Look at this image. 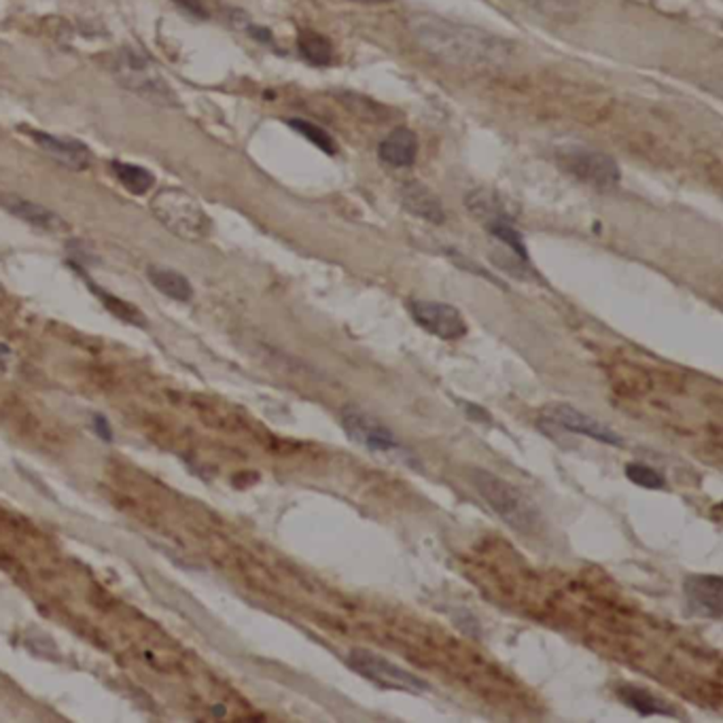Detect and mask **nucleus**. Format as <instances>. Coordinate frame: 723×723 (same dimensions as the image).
<instances>
[{
  "instance_id": "obj_2",
  "label": "nucleus",
  "mask_w": 723,
  "mask_h": 723,
  "mask_svg": "<svg viewBox=\"0 0 723 723\" xmlns=\"http://www.w3.org/2000/svg\"><path fill=\"white\" fill-rule=\"evenodd\" d=\"M469 480L477 490V494L486 501L490 510L497 513L503 522L510 524L513 530H518V533H535L539 529V510L513 484L480 467L469 471Z\"/></svg>"
},
{
  "instance_id": "obj_11",
  "label": "nucleus",
  "mask_w": 723,
  "mask_h": 723,
  "mask_svg": "<svg viewBox=\"0 0 723 723\" xmlns=\"http://www.w3.org/2000/svg\"><path fill=\"white\" fill-rule=\"evenodd\" d=\"M0 204L11 214H15L17 219L26 221L32 227H39V230L50 231V234H64V231L70 230V225L66 221L56 214L50 208L37 204V202H30L26 197L14 195V194H5L0 195Z\"/></svg>"
},
{
  "instance_id": "obj_10",
  "label": "nucleus",
  "mask_w": 723,
  "mask_h": 723,
  "mask_svg": "<svg viewBox=\"0 0 723 723\" xmlns=\"http://www.w3.org/2000/svg\"><path fill=\"white\" fill-rule=\"evenodd\" d=\"M721 577L719 575H691L685 579L683 590L690 609L702 618H721Z\"/></svg>"
},
{
  "instance_id": "obj_6",
  "label": "nucleus",
  "mask_w": 723,
  "mask_h": 723,
  "mask_svg": "<svg viewBox=\"0 0 723 723\" xmlns=\"http://www.w3.org/2000/svg\"><path fill=\"white\" fill-rule=\"evenodd\" d=\"M348 666L374 683L388 687V690H402L410 691V694H422L429 690V685L416 674L403 671L402 666L393 664L391 660L374 654V651L352 649L348 654Z\"/></svg>"
},
{
  "instance_id": "obj_21",
  "label": "nucleus",
  "mask_w": 723,
  "mask_h": 723,
  "mask_svg": "<svg viewBox=\"0 0 723 723\" xmlns=\"http://www.w3.org/2000/svg\"><path fill=\"white\" fill-rule=\"evenodd\" d=\"M289 125L293 130L300 131L302 136H306V139L312 142V145L322 149L325 153H336V142H333L331 136H329L322 128H319L316 123L306 122V119H291Z\"/></svg>"
},
{
  "instance_id": "obj_15",
  "label": "nucleus",
  "mask_w": 723,
  "mask_h": 723,
  "mask_svg": "<svg viewBox=\"0 0 723 723\" xmlns=\"http://www.w3.org/2000/svg\"><path fill=\"white\" fill-rule=\"evenodd\" d=\"M147 276L151 280V285L159 293H164L166 297L176 302H191L194 300V286L183 274H178L175 270H168V267H159L151 266L147 270Z\"/></svg>"
},
{
  "instance_id": "obj_8",
  "label": "nucleus",
  "mask_w": 723,
  "mask_h": 723,
  "mask_svg": "<svg viewBox=\"0 0 723 723\" xmlns=\"http://www.w3.org/2000/svg\"><path fill=\"white\" fill-rule=\"evenodd\" d=\"M342 427L350 439H355L358 446L367 447V450L391 452L399 447V439L384 422L358 408H346L342 411Z\"/></svg>"
},
{
  "instance_id": "obj_4",
  "label": "nucleus",
  "mask_w": 723,
  "mask_h": 723,
  "mask_svg": "<svg viewBox=\"0 0 723 723\" xmlns=\"http://www.w3.org/2000/svg\"><path fill=\"white\" fill-rule=\"evenodd\" d=\"M151 211L166 230L185 238V240H202L211 231V219L187 191L170 187L161 189L151 200Z\"/></svg>"
},
{
  "instance_id": "obj_5",
  "label": "nucleus",
  "mask_w": 723,
  "mask_h": 723,
  "mask_svg": "<svg viewBox=\"0 0 723 723\" xmlns=\"http://www.w3.org/2000/svg\"><path fill=\"white\" fill-rule=\"evenodd\" d=\"M556 161L566 175L575 176L577 181L592 185L596 189H611L619 183L618 164L605 153L592 151L583 147H569L558 151Z\"/></svg>"
},
{
  "instance_id": "obj_18",
  "label": "nucleus",
  "mask_w": 723,
  "mask_h": 723,
  "mask_svg": "<svg viewBox=\"0 0 723 723\" xmlns=\"http://www.w3.org/2000/svg\"><path fill=\"white\" fill-rule=\"evenodd\" d=\"M619 698L628 704V707L638 710L641 715H666V717L674 715V710L668 707L664 700H660L657 696L649 694V691L638 690V687H632V685L621 687Z\"/></svg>"
},
{
  "instance_id": "obj_16",
  "label": "nucleus",
  "mask_w": 723,
  "mask_h": 723,
  "mask_svg": "<svg viewBox=\"0 0 723 723\" xmlns=\"http://www.w3.org/2000/svg\"><path fill=\"white\" fill-rule=\"evenodd\" d=\"M86 283H87L89 289L94 291V295L98 297V300L104 303L106 310H109L111 314H115L117 319H122L123 322H130V325H136V327H147V316L142 314L139 308H136V306H131L130 302L119 300V297L113 295V293L104 291L103 286H98V285H95L94 280L86 278Z\"/></svg>"
},
{
  "instance_id": "obj_12",
  "label": "nucleus",
  "mask_w": 723,
  "mask_h": 723,
  "mask_svg": "<svg viewBox=\"0 0 723 723\" xmlns=\"http://www.w3.org/2000/svg\"><path fill=\"white\" fill-rule=\"evenodd\" d=\"M399 197H402V204L405 211L414 217L429 221L433 225H441L446 221V211L444 204L438 195L433 194L427 185L418 183V181H408L402 185L399 189Z\"/></svg>"
},
{
  "instance_id": "obj_13",
  "label": "nucleus",
  "mask_w": 723,
  "mask_h": 723,
  "mask_svg": "<svg viewBox=\"0 0 723 723\" xmlns=\"http://www.w3.org/2000/svg\"><path fill=\"white\" fill-rule=\"evenodd\" d=\"M32 136L41 149L53 155L66 168L86 170L92 166V151L81 140L62 139V136L47 134V131H34Z\"/></svg>"
},
{
  "instance_id": "obj_3",
  "label": "nucleus",
  "mask_w": 723,
  "mask_h": 723,
  "mask_svg": "<svg viewBox=\"0 0 723 723\" xmlns=\"http://www.w3.org/2000/svg\"><path fill=\"white\" fill-rule=\"evenodd\" d=\"M113 75L128 92L140 95V98L149 100V103L159 106H178L176 94L166 83L164 77L159 75L158 66L149 59L145 53L131 50V47H123L117 51L111 64Z\"/></svg>"
},
{
  "instance_id": "obj_23",
  "label": "nucleus",
  "mask_w": 723,
  "mask_h": 723,
  "mask_svg": "<svg viewBox=\"0 0 723 723\" xmlns=\"http://www.w3.org/2000/svg\"><path fill=\"white\" fill-rule=\"evenodd\" d=\"M9 358H11V348L7 344H0V369H7Z\"/></svg>"
},
{
  "instance_id": "obj_20",
  "label": "nucleus",
  "mask_w": 723,
  "mask_h": 723,
  "mask_svg": "<svg viewBox=\"0 0 723 723\" xmlns=\"http://www.w3.org/2000/svg\"><path fill=\"white\" fill-rule=\"evenodd\" d=\"M626 475H628V480L632 484H637V486H641V488L660 490L666 486L664 475H662L660 471H655L654 467H649V465H643V463L626 465Z\"/></svg>"
},
{
  "instance_id": "obj_19",
  "label": "nucleus",
  "mask_w": 723,
  "mask_h": 723,
  "mask_svg": "<svg viewBox=\"0 0 723 723\" xmlns=\"http://www.w3.org/2000/svg\"><path fill=\"white\" fill-rule=\"evenodd\" d=\"M297 50H300L302 58L314 66H327L333 59V47L329 43L327 37H322L312 30H303L297 39Z\"/></svg>"
},
{
  "instance_id": "obj_1",
  "label": "nucleus",
  "mask_w": 723,
  "mask_h": 723,
  "mask_svg": "<svg viewBox=\"0 0 723 723\" xmlns=\"http://www.w3.org/2000/svg\"><path fill=\"white\" fill-rule=\"evenodd\" d=\"M408 28L422 51L460 68H499L513 56L510 41L439 15L414 14L408 17Z\"/></svg>"
},
{
  "instance_id": "obj_9",
  "label": "nucleus",
  "mask_w": 723,
  "mask_h": 723,
  "mask_svg": "<svg viewBox=\"0 0 723 723\" xmlns=\"http://www.w3.org/2000/svg\"><path fill=\"white\" fill-rule=\"evenodd\" d=\"M543 418H546L549 424H554V427H560V429H565V431H571V433L585 435V438L601 441V444L615 446V447L624 446V439H621L619 435L615 433L611 427H609V424L596 420L594 416L583 414V411L573 408V405H565V403L552 405V408L546 410Z\"/></svg>"
},
{
  "instance_id": "obj_14",
  "label": "nucleus",
  "mask_w": 723,
  "mask_h": 723,
  "mask_svg": "<svg viewBox=\"0 0 723 723\" xmlns=\"http://www.w3.org/2000/svg\"><path fill=\"white\" fill-rule=\"evenodd\" d=\"M418 140L416 134L408 128H394L384 140L380 142L378 155L384 164L393 168H408L416 161Z\"/></svg>"
},
{
  "instance_id": "obj_22",
  "label": "nucleus",
  "mask_w": 723,
  "mask_h": 723,
  "mask_svg": "<svg viewBox=\"0 0 723 723\" xmlns=\"http://www.w3.org/2000/svg\"><path fill=\"white\" fill-rule=\"evenodd\" d=\"M94 427H95V433L100 435V439H104V441L113 439L111 427H109V422H106L104 416H94Z\"/></svg>"
},
{
  "instance_id": "obj_24",
  "label": "nucleus",
  "mask_w": 723,
  "mask_h": 723,
  "mask_svg": "<svg viewBox=\"0 0 723 723\" xmlns=\"http://www.w3.org/2000/svg\"><path fill=\"white\" fill-rule=\"evenodd\" d=\"M348 3H358V5H386L391 0H348Z\"/></svg>"
},
{
  "instance_id": "obj_17",
  "label": "nucleus",
  "mask_w": 723,
  "mask_h": 723,
  "mask_svg": "<svg viewBox=\"0 0 723 723\" xmlns=\"http://www.w3.org/2000/svg\"><path fill=\"white\" fill-rule=\"evenodd\" d=\"M111 170H113V175H115L117 181L134 195L147 194V191L155 185L153 175L147 168H142V166L125 164V161L115 159V161H111Z\"/></svg>"
},
{
  "instance_id": "obj_7",
  "label": "nucleus",
  "mask_w": 723,
  "mask_h": 723,
  "mask_svg": "<svg viewBox=\"0 0 723 723\" xmlns=\"http://www.w3.org/2000/svg\"><path fill=\"white\" fill-rule=\"evenodd\" d=\"M410 314L414 316V321L424 331L439 339H446V342H454V339L467 336V322L450 303L414 300L410 302Z\"/></svg>"
}]
</instances>
